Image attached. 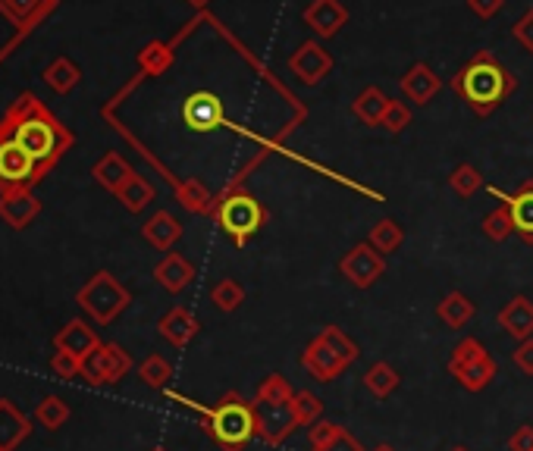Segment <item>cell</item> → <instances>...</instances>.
Returning a JSON list of instances; mask_svg holds the SVG:
<instances>
[{
    "label": "cell",
    "instance_id": "12",
    "mask_svg": "<svg viewBox=\"0 0 533 451\" xmlns=\"http://www.w3.org/2000/svg\"><path fill=\"white\" fill-rule=\"evenodd\" d=\"M486 192L512 210L515 232L521 235L524 245H533V179L521 182L518 192H502V188H496V185H486Z\"/></svg>",
    "mask_w": 533,
    "mask_h": 451
},
{
    "label": "cell",
    "instance_id": "27",
    "mask_svg": "<svg viewBox=\"0 0 533 451\" xmlns=\"http://www.w3.org/2000/svg\"><path fill=\"white\" fill-rule=\"evenodd\" d=\"M436 317L443 320L449 329H465L474 320V301L465 292H449L443 301L436 304Z\"/></svg>",
    "mask_w": 533,
    "mask_h": 451
},
{
    "label": "cell",
    "instance_id": "43",
    "mask_svg": "<svg viewBox=\"0 0 533 451\" xmlns=\"http://www.w3.org/2000/svg\"><path fill=\"white\" fill-rule=\"evenodd\" d=\"M339 433H342L339 423H333V420H317L311 430H308V445H311V451H323Z\"/></svg>",
    "mask_w": 533,
    "mask_h": 451
},
{
    "label": "cell",
    "instance_id": "17",
    "mask_svg": "<svg viewBox=\"0 0 533 451\" xmlns=\"http://www.w3.org/2000/svg\"><path fill=\"white\" fill-rule=\"evenodd\" d=\"M54 348L73 354V358H79V361H85L91 351L101 348V339H98V332L91 329L85 320H69L54 336Z\"/></svg>",
    "mask_w": 533,
    "mask_h": 451
},
{
    "label": "cell",
    "instance_id": "30",
    "mask_svg": "<svg viewBox=\"0 0 533 451\" xmlns=\"http://www.w3.org/2000/svg\"><path fill=\"white\" fill-rule=\"evenodd\" d=\"M402 242H405V229L396 220H389V217L377 220L374 226H370V232H367V245H374L383 257L392 254V251H399Z\"/></svg>",
    "mask_w": 533,
    "mask_h": 451
},
{
    "label": "cell",
    "instance_id": "45",
    "mask_svg": "<svg viewBox=\"0 0 533 451\" xmlns=\"http://www.w3.org/2000/svg\"><path fill=\"white\" fill-rule=\"evenodd\" d=\"M512 32H515V38H518V44L524 47V51L533 54V7L515 22V29H512Z\"/></svg>",
    "mask_w": 533,
    "mask_h": 451
},
{
    "label": "cell",
    "instance_id": "8",
    "mask_svg": "<svg viewBox=\"0 0 533 451\" xmlns=\"http://www.w3.org/2000/svg\"><path fill=\"white\" fill-rule=\"evenodd\" d=\"M35 182H41L35 160L22 151L19 141L0 135V195L10 188H32Z\"/></svg>",
    "mask_w": 533,
    "mask_h": 451
},
{
    "label": "cell",
    "instance_id": "50",
    "mask_svg": "<svg viewBox=\"0 0 533 451\" xmlns=\"http://www.w3.org/2000/svg\"><path fill=\"white\" fill-rule=\"evenodd\" d=\"M185 4H192V7H207L211 0H185Z\"/></svg>",
    "mask_w": 533,
    "mask_h": 451
},
{
    "label": "cell",
    "instance_id": "3",
    "mask_svg": "<svg viewBox=\"0 0 533 451\" xmlns=\"http://www.w3.org/2000/svg\"><path fill=\"white\" fill-rule=\"evenodd\" d=\"M449 85L477 116H490L496 107H502L508 98H512L515 88H518L515 76L508 73V69L490 51H477L452 76Z\"/></svg>",
    "mask_w": 533,
    "mask_h": 451
},
{
    "label": "cell",
    "instance_id": "9",
    "mask_svg": "<svg viewBox=\"0 0 533 451\" xmlns=\"http://www.w3.org/2000/svg\"><path fill=\"white\" fill-rule=\"evenodd\" d=\"M289 69L292 76L301 82V85H320L323 79H327L333 73V54L323 47V41L311 38L305 44H298L295 51L289 54Z\"/></svg>",
    "mask_w": 533,
    "mask_h": 451
},
{
    "label": "cell",
    "instance_id": "38",
    "mask_svg": "<svg viewBox=\"0 0 533 451\" xmlns=\"http://www.w3.org/2000/svg\"><path fill=\"white\" fill-rule=\"evenodd\" d=\"M211 301H214V307L217 311H223V314H233V311H239L242 307V301H245V286L239 279H220L217 286L211 289Z\"/></svg>",
    "mask_w": 533,
    "mask_h": 451
},
{
    "label": "cell",
    "instance_id": "46",
    "mask_svg": "<svg viewBox=\"0 0 533 451\" xmlns=\"http://www.w3.org/2000/svg\"><path fill=\"white\" fill-rule=\"evenodd\" d=\"M512 361H515V367H518L524 376H533V339L518 342V348H515V354H512Z\"/></svg>",
    "mask_w": 533,
    "mask_h": 451
},
{
    "label": "cell",
    "instance_id": "25",
    "mask_svg": "<svg viewBox=\"0 0 533 451\" xmlns=\"http://www.w3.org/2000/svg\"><path fill=\"white\" fill-rule=\"evenodd\" d=\"M389 94L386 91H380L377 85H367L358 98L352 101V113L358 116V120L364 123V126H380L383 123V116H386V110H389Z\"/></svg>",
    "mask_w": 533,
    "mask_h": 451
},
{
    "label": "cell",
    "instance_id": "41",
    "mask_svg": "<svg viewBox=\"0 0 533 451\" xmlns=\"http://www.w3.org/2000/svg\"><path fill=\"white\" fill-rule=\"evenodd\" d=\"M483 358H490V354H486V348H483V342H480V339H474V336L461 339V342L452 348L449 373H458L461 367H468V364H474V361H483Z\"/></svg>",
    "mask_w": 533,
    "mask_h": 451
},
{
    "label": "cell",
    "instance_id": "49",
    "mask_svg": "<svg viewBox=\"0 0 533 451\" xmlns=\"http://www.w3.org/2000/svg\"><path fill=\"white\" fill-rule=\"evenodd\" d=\"M323 451H364V445H361L349 430H342V433H339L327 448H323Z\"/></svg>",
    "mask_w": 533,
    "mask_h": 451
},
{
    "label": "cell",
    "instance_id": "42",
    "mask_svg": "<svg viewBox=\"0 0 533 451\" xmlns=\"http://www.w3.org/2000/svg\"><path fill=\"white\" fill-rule=\"evenodd\" d=\"M380 126H383L386 132H392V135L405 132V129L411 126V110H408V104H405V101H389V110H386V116H383Z\"/></svg>",
    "mask_w": 533,
    "mask_h": 451
},
{
    "label": "cell",
    "instance_id": "19",
    "mask_svg": "<svg viewBox=\"0 0 533 451\" xmlns=\"http://www.w3.org/2000/svg\"><path fill=\"white\" fill-rule=\"evenodd\" d=\"M154 279H157L160 289H167L170 295H179V292H185L195 282V264H192V260H185L182 254L170 251L154 267Z\"/></svg>",
    "mask_w": 533,
    "mask_h": 451
},
{
    "label": "cell",
    "instance_id": "1",
    "mask_svg": "<svg viewBox=\"0 0 533 451\" xmlns=\"http://www.w3.org/2000/svg\"><path fill=\"white\" fill-rule=\"evenodd\" d=\"M0 135H10L13 141H19L22 151L35 160L41 179L54 170L69 148H73V132H69L32 91L19 94V101L4 113Z\"/></svg>",
    "mask_w": 533,
    "mask_h": 451
},
{
    "label": "cell",
    "instance_id": "2",
    "mask_svg": "<svg viewBox=\"0 0 533 451\" xmlns=\"http://www.w3.org/2000/svg\"><path fill=\"white\" fill-rule=\"evenodd\" d=\"M164 395L176 401V405L195 411L201 417V430L223 451H245L248 442L258 436V414H254V405H248L239 392L223 395L217 405H198L195 398L173 392V389H167Z\"/></svg>",
    "mask_w": 533,
    "mask_h": 451
},
{
    "label": "cell",
    "instance_id": "18",
    "mask_svg": "<svg viewBox=\"0 0 533 451\" xmlns=\"http://www.w3.org/2000/svg\"><path fill=\"white\" fill-rule=\"evenodd\" d=\"M439 91H443V79H439L427 63H414L402 76V94L417 107H427Z\"/></svg>",
    "mask_w": 533,
    "mask_h": 451
},
{
    "label": "cell",
    "instance_id": "51",
    "mask_svg": "<svg viewBox=\"0 0 533 451\" xmlns=\"http://www.w3.org/2000/svg\"><path fill=\"white\" fill-rule=\"evenodd\" d=\"M374 451H396V448H392V445H386V442H383V445H377Z\"/></svg>",
    "mask_w": 533,
    "mask_h": 451
},
{
    "label": "cell",
    "instance_id": "10",
    "mask_svg": "<svg viewBox=\"0 0 533 451\" xmlns=\"http://www.w3.org/2000/svg\"><path fill=\"white\" fill-rule=\"evenodd\" d=\"M339 273L352 282L355 289H370L386 273V257L367 242H358L349 254L339 260Z\"/></svg>",
    "mask_w": 533,
    "mask_h": 451
},
{
    "label": "cell",
    "instance_id": "20",
    "mask_svg": "<svg viewBox=\"0 0 533 451\" xmlns=\"http://www.w3.org/2000/svg\"><path fill=\"white\" fill-rule=\"evenodd\" d=\"M496 320L512 339H518V342L533 339V301L527 295H515L502 307Z\"/></svg>",
    "mask_w": 533,
    "mask_h": 451
},
{
    "label": "cell",
    "instance_id": "5",
    "mask_svg": "<svg viewBox=\"0 0 533 451\" xmlns=\"http://www.w3.org/2000/svg\"><path fill=\"white\" fill-rule=\"evenodd\" d=\"M211 217L229 235V242H233L236 248H245L251 242V235H258L267 226L270 210L251 192H242V188L236 185V188H226L223 195H217Z\"/></svg>",
    "mask_w": 533,
    "mask_h": 451
},
{
    "label": "cell",
    "instance_id": "36",
    "mask_svg": "<svg viewBox=\"0 0 533 451\" xmlns=\"http://www.w3.org/2000/svg\"><path fill=\"white\" fill-rule=\"evenodd\" d=\"M295 398V389L286 383V376L270 373L264 383L258 386V395H254V405H289Z\"/></svg>",
    "mask_w": 533,
    "mask_h": 451
},
{
    "label": "cell",
    "instance_id": "28",
    "mask_svg": "<svg viewBox=\"0 0 533 451\" xmlns=\"http://www.w3.org/2000/svg\"><path fill=\"white\" fill-rule=\"evenodd\" d=\"M399 383H402V376L396 373V367L386 364V361H374V364L367 367V373H364V389L374 395V398H380V401L396 392Z\"/></svg>",
    "mask_w": 533,
    "mask_h": 451
},
{
    "label": "cell",
    "instance_id": "52",
    "mask_svg": "<svg viewBox=\"0 0 533 451\" xmlns=\"http://www.w3.org/2000/svg\"><path fill=\"white\" fill-rule=\"evenodd\" d=\"M449 451H471L468 445H455V448H449Z\"/></svg>",
    "mask_w": 533,
    "mask_h": 451
},
{
    "label": "cell",
    "instance_id": "44",
    "mask_svg": "<svg viewBox=\"0 0 533 451\" xmlns=\"http://www.w3.org/2000/svg\"><path fill=\"white\" fill-rule=\"evenodd\" d=\"M51 370H54L60 379H79V376H82V361L73 358V354H66V351H54Z\"/></svg>",
    "mask_w": 533,
    "mask_h": 451
},
{
    "label": "cell",
    "instance_id": "47",
    "mask_svg": "<svg viewBox=\"0 0 533 451\" xmlns=\"http://www.w3.org/2000/svg\"><path fill=\"white\" fill-rule=\"evenodd\" d=\"M508 451H533V426L530 423L518 426V430L512 433V439H508Z\"/></svg>",
    "mask_w": 533,
    "mask_h": 451
},
{
    "label": "cell",
    "instance_id": "32",
    "mask_svg": "<svg viewBox=\"0 0 533 451\" xmlns=\"http://www.w3.org/2000/svg\"><path fill=\"white\" fill-rule=\"evenodd\" d=\"M496 373H499L496 361H493V358H483V361H474V364H468V367H461V370L452 373V376H455L458 383L465 386L468 392H483V389L496 379Z\"/></svg>",
    "mask_w": 533,
    "mask_h": 451
},
{
    "label": "cell",
    "instance_id": "14",
    "mask_svg": "<svg viewBox=\"0 0 533 451\" xmlns=\"http://www.w3.org/2000/svg\"><path fill=\"white\" fill-rule=\"evenodd\" d=\"M349 22V10L339 0H311L305 7V26L317 35V41H330Z\"/></svg>",
    "mask_w": 533,
    "mask_h": 451
},
{
    "label": "cell",
    "instance_id": "24",
    "mask_svg": "<svg viewBox=\"0 0 533 451\" xmlns=\"http://www.w3.org/2000/svg\"><path fill=\"white\" fill-rule=\"evenodd\" d=\"M91 176H95L107 192H113L117 195L120 188L135 176V170L126 163V157L123 154H117V151H107L98 163H95V170H91Z\"/></svg>",
    "mask_w": 533,
    "mask_h": 451
},
{
    "label": "cell",
    "instance_id": "33",
    "mask_svg": "<svg viewBox=\"0 0 533 451\" xmlns=\"http://www.w3.org/2000/svg\"><path fill=\"white\" fill-rule=\"evenodd\" d=\"M117 198L123 201V207L129 210V213H142L154 198H157V192H154V185L145 179V176H132L120 192H117Z\"/></svg>",
    "mask_w": 533,
    "mask_h": 451
},
{
    "label": "cell",
    "instance_id": "31",
    "mask_svg": "<svg viewBox=\"0 0 533 451\" xmlns=\"http://www.w3.org/2000/svg\"><path fill=\"white\" fill-rule=\"evenodd\" d=\"M44 82H48L57 94H69L82 82V73H79V66L73 60L57 57V60L48 63V69H44Z\"/></svg>",
    "mask_w": 533,
    "mask_h": 451
},
{
    "label": "cell",
    "instance_id": "53",
    "mask_svg": "<svg viewBox=\"0 0 533 451\" xmlns=\"http://www.w3.org/2000/svg\"><path fill=\"white\" fill-rule=\"evenodd\" d=\"M151 451H167V448H151Z\"/></svg>",
    "mask_w": 533,
    "mask_h": 451
},
{
    "label": "cell",
    "instance_id": "11",
    "mask_svg": "<svg viewBox=\"0 0 533 451\" xmlns=\"http://www.w3.org/2000/svg\"><path fill=\"white\" fill-rule=\"evenodd\" d=\"M182 123L192 132H217L226 126V107L214 91H192L182 101Z\"/></svg>",
    "mask_w": 533,
    "mask_h": 451
},
{
    "label": "cell",
    "instance_id": "40",
    "mask_svg": "<svg viewBox=\"0 0 533 451\" xmlns=\"http://www.w3.org/2000/svg\"><path fill=\"white\" fill-rule=\"evenodd\" d=\"M289 405H292V411H295L301 426H314L317 420H323V401L314 392H308V389L295 392V398L289 401Z\"/></svg>",
    "mask_w": 533,
    "mask_h": 451
},
{
    "label": "cell",
    "instance_id": "37",
    "mask_svg": "<svg viewBox=\"0 0 533 451\" xmlns=\"http://www.w3.org/2000/svg\"><path fill=\"white\" fill-rule=\"evenodd\" d=\"M449 188L458 195V198H474L480 188H486V182H483V176H480V170L477 166H471V163H458L455 170L449 173Z\"/></svg>",
    "mask_w": 533,
    "mask_h": 451
},
{
    "label": "cell",
    "instance_id": "13",
    "mask_svg": "<svg viewBox=\"0 0 533 451\" xmlns=\"http://www.w3.org/2000/svg\"><path fill=\"white\" fill-rule=\"evenodd\" d=\"M254 414H258V439H264L270 448L283 445L292 433L301 430L292 405H254Z\"/></svg>",
    "mask_w": 533,
    "mask_h": 451
},
{
    "label": "cell",
    "instance_id": "6",
    "mask_svg": "<svg viewBox=\"0 0 533 451\" xmlns=\"http://www.w3.org/2000/svg\"><path fill=\"white\" fill-rule=\"evenodd\" d=\"M76 304L82 307V311L95 320L98 326H110L113 320H117L126 307L132 304V295L129 289L123 286V282L107 273V270H98L95 276H91L85 286L79 289L76 295Z\"/></svg>",
    "mask_w": 533,
    "mask_h": 451
},
{
    "label": "cell",
    "instance_id": "4",
    "mask_svg": "<svg viewBox=\"0 0 533 451\" xmlns=\"http://www.w3.org/2000/svg\"><path fill=\"white\" fill-rule=\"evenodd\" d=\"M358 358H361L358 342L345 336L342 326L330 323L317 332V339L305 345V351H301V367H305L308 376H314L317 383H333V379H339Z\"/></svg>",
    "mask_w": 533,
    "mask_h": 451
},
{
    "label": "cell",
    "instance_id": "35",
    "mask_svg": "<svg viewBox=\"0 0 533 451\" xmlns=\"http://www.w3.org/2000/svg\"><path fill=\"white\" fill-rule=\"evenodd\" d=\"M138 66H142V73H148V76L167 73V69L173 66V51H170V44H164V41H151V44H145L142 51H138Z\"/></svg>",
    "mask_w": 533,
    "mask_h": 451
},
{
    "label": "cell",
    "instance_id": "26",
    "mask_svg": "<svg viewBox=\"0 0 533 451\" xmlns=\"http://www.w3.org/2000/svg\"><path fill=\"white\" fill-rule=\"evenodd\" d=\"M176 198H179V204L189 210V213H204V217H211L214 213V204H217V198L211 195V188H207L204 182H198V179H182V182H176Z\"/></svg>",
    "mask_w": 533,
    "mask_h": 451
},
{
    "label": "cell",
    "instance_id": "29",
    "mask_svg": "<svg viewBox=\"0 0 533 451\" xmlns=\"http://www.w3.org/2000/svg\"><path fill=\"white\" fill-rule=\"evenodd\" d=\"M138 379L154 392H167L170 379H173V364L164 358V354H148V358L138 364Z\"/></svg>",
    "mask_w": 533,
    "mask_h": 451
},
{
    "label": "cell",
    "instance_id": "22",
    "mask_svg": "<svg viewBox=\"0 0 533 451\" xmlns=\"http://www.w3.org/2000/svg\"><path fill=\"white\" fill-rule=\"evenodd\" d=\"M7 10V16L13 19V26L29 35L35 26H41L44 19H48L57 7V0H0Z\"/></svg>",
    "mask_w": 533,
    "mask_h": 451
},
{
    "label": "cell",
    "instance_id": "48",
    "mask_svg": "<svg viewBox=\"0 0 533 451\" xmlns=\"http://www.w3.org/2000/svg\"><path fill=\"white\" fill-rule=\"evenodd\" d=\"M505 0H468V10L480 19H493L502 10Z\"/></svg>",
    "mask_w": 533,
    "mask_h": 451
},
{
    "label": "cell",
    "instance_id": "15",
    "mask_svg": "<svg viewBox=\"0 0 533 451\" xmlns=\"http://www.w3.org/2000/svg\"><path fill=\"white\" fill-rule=\"evenodd\" d=\"M41 213V201L32 188H10L0 195V220L10 229H29Z\"/></svg>",
    "mask_w": 533,
    "mask_h": 451
},
{
    "label": "cell",
    "instance_id": "34",
    "mask_svg": "<svg viewBox=\"0 0 533 451\" xmlns=\"http://www.w3.org/2000/svg\"><path fill=\"white\" fill-rule=\"evenodd\" d=\"M35 420L44 426V430L57 433L60 426H66V420H69V405L60 395H44L35 405Z\"/></svg>",
    "mask_w": 533,
    "mask_h": 451
},
{
    "label": "cell",
    "instance_id": "23",
    "mask_svg": "<svg viewBox=\"0 0 533 451\" xmlns=\"http://www.w3.org/2000/svg\"><path fill=\"white\" fill-rule=\"evenodd\" d=\"M142 239L157 251H170L182 239V226L170 210H157L154 217L142 226Z\"/></svg>",
    "mask_w": 533,
    "mask_h": 451
},
{
    "label": "cell",
    "instance_id": "16",
    "mask_svg": "<svg viewBox=\"0 0 533 451\" xmlns=\"http://www.w3.org/2000/svg\"><path fill=\"white\" fill-rule=\"evenodd\" d=\"M157 332H160V339H167L173 348H189L195 342V336L201 332V323H198V317L189 311V307L176 304V307H170L164 317H160Z\"/></svg>",
    "mask_w": 533,
    "mask_h": 451
},
{
    "label": "cell",
    "instance_id": "7",
    "mask_svg": "<svg viewBox=\"0 0 533 451\" xmlns=\"http://www.w3.org/2000/svg\"><path fill=\"white\" fill-rule=\"evenodd\" d=\"M132 358L129 351L117 342H101L98 351H91L82 361V379L88 386H117L123 376H129Z\"/></svg>",
    "mask_w": 533,
    "mask_h": 451
},
{
    "label": "cell",
    "instance_id": "21",
    "mask_svg": "<svg viewBox=\"0 0 533 451\" xmlns=\"http://www.w3.org/2000/svg\"><path fill=\"white\" fill-rule=\"evenodd\" d=\"M32 433V420L10 398H0V451H16Z\"/></svg>",
    "mask_w": 533,
    "mask_h": 451
},
{
    "label": "cell",
    "instance_id": "39",
    "mask_svg": "<svg viewBox=\"0 0 533 451\" xmlns=\"http://www.w3.org/2000/svg\"><path fill=\"white\" fill-rule=\"evenodd\" d=\"M480 229H483V235L490 242H505L508 235L515 232V223H512V210H508L505 204H499L496 210H490L483 217V223H480Z\"/></svg>",
    "mask_w": 533,
    "mask_h": 451
}]
</instances>
